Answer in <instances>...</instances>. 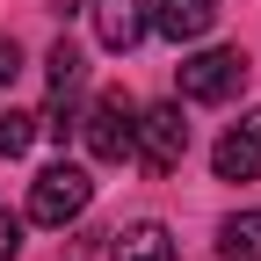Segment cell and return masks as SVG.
<instances>
[{
    "label": "cell",
    "mask_w": 261,
    "mask_h": 261,
    "mask_svg": "<svg viewBox=\"0 0 261 261\" xmlns=\"http://www.w3.org/2000/svg\"><path fill=\"white\" fill-rule=\"evenodd\" d=\"M87 203H94V181H87V167H73V160L44 167L37 189H29V218H37V225H73Z\"/></svg>",
    "instance_id": "cell-1"
},
{
    "label": "cell",
    "mask_w": 261,
    "mask_h": 261,
    "mask_svg": "<svg viewBox=\"0 0 261 261\" xmlns=\"http://www.w3.org/2000/svg\"><path fill=\"white\" fill-rule=\"evenodd\" d=\"M130 152H138L145 174H174L181 160H189V123H181V109H174V102L145 109V116H138V138H130Z\"/></svg>",
    "instance_id": "cell-2"
},
{
    "label": "cell",
    "mask_w": 261,
    "mask_h": 261,
    "mask_svg": "<svg viewBox=\"0 0 261 261\" xmlns=\"http://www.w3.org/2000/svg\"><path fill=\"white\" fill-rule=\"evenodd\" d=\"M247 87V51H196L181 58V94L189 102H232Z\"/></svg>",
    "instance_id": "cell-3"
},
{
    "label": "cell",
    "mask_w": 261,
    "mask_h": 261,
    "mask_svg": "<svg viewBox=\"0 0 261 261\" xmlns=\"http://www.w3.org/2000/svg\"><path fill=\"white\" fill-rule=\"evenodd\" d=\"M80 138L94 160H130V138H138V109H130V94H102L87 116H80Z\"/></svg>",
    "instance_id": "cell-4"
},
{
    "label": "cell",
    "mask_w": 261,
    "mask_h": 261,
    "mask_svg": "<svg viewBox=\"0 0 261 261\" xmlns=\"http://www.w3.org/2000/svg\"><path fill=\"white\" fill-rule=\"evenodd\" d=\"M211 167H218V181H254V174H261V109H247V116L218 138Z\"/></svg>",
    "instance_id": "cell-5"
},
{
    "label": "cell",
    "mask_w": 261,
    "mask_h": 261,
    "mask_svg": "<svg viewBox=\"0 0 261 261\" xmlns=\"http://www.w3.org/2000/svg\"><path fill=\"white\" fill-rule=\"evenodd\" d=\"M152 29V0H94V37L109 51H138Z\"/></svg>",
    "instance_id": "cell-6"
},
{
    "label": "cell",
    "mask_w": 261,
    "mask_h": 261,
    "mask_svg": "<svg viewBox=\"0 0 261 261\" xmlns=\"http://www.w3.org/2000/svg\"><path fill=\"white\" fill-rule=\"evenodd\" d=\"M211 22H218V0H160V8H152V29L174 37V44H196Z\"/></svg>",
    "instance_id": "cell-7"
},
{
    "label": "cell",
    "mask_w": 261,
    "mask_h": 261,
    "mask_svg": "<svg viewBox=\"0 0 261 261\" xmlns=\"http://www.w3.org/2000/svg\"><path fill=\"white\" fill-rule=\"evenodd\" d=\"M116 261H181L174 254V240H167V225H123V232H116V247H109Z\"/></svg>",
    "instance_id": "cell-8"
},
{
    "label": "cell",
    "mask_w": 261,
    "mask_h": 261,
    "mask_svg": "<svg viewBox=\"0 0 261 261\" xmlns=\"http://www.w3.org/2000/svg\"><path fill=\"white\" fill-rule=\"evenodd\" d=\"M218 254H225V261H261V211L225 218V225H218Z\"/></svg>",
    "instance_id": "cell-9"
},
{
    "label": "cell",
    "mask_w": 261,
    "mask_h": 261,
    "mask_svg": "<svg viewBox=\"0 0 261 261\" xmlns=\"http://www.w3.org/2000/svg\"><path fill=\"white\" fill-rule=\"evenodd\" d=\"M44 65H51V94H80V80H87V58H80V44H73V37H58Z\"/></svg>",
    "instance_id": "cell-10"
},
{
    "label": "cell",
    "mask_w": 261,
    "mask_h": 261,
    "mask_svg": "<svg viewBox=\"0 0 261 261\" xmlns=\"http://www.w3.org/2000/svg\"><path fill=\"white\" fill-rule=\"evenodd\" d=\"M29 138H37V116H22V109L0 116V160H22V152H29Z\"/></svg>",
    "instance_id": "cell-11"
},
{
    "label": "cell",
    "mask_w": 261,
    "mask_h": 261,
    "mask_svg": "<svg viewBox=\"0 0 261 261\" xmlns=\"http://www.w3.org/2000/svg\"><path fill=\"white\" fill-rule=\"evenodd\" d=\"M15 73H22V44H15V37H0V87H8Z\"/></svg>",
    "instance_id": "cell-12"
},
{
    "label": "cell",
    "mask_w": 261,
    "mask_h": 261,
    "mask_svg": "<svg viewBox=\"0 0 261 261\" xmlns=\"http://www.w3.org/2000/svg\"><path fill=\"white\" fill-rule=\"evenodd\" d=\"M15 254H22V225L0 211V261H15Z\"/></svg>",
    "instance_id": "cell-13"
}]
</instances>
